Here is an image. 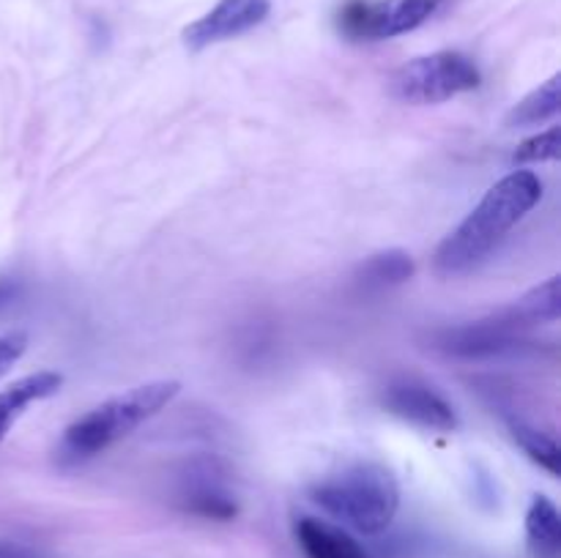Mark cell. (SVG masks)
I'll list each match as a JSON object with an SVG mask.
<instances>
[{"instance_id":"1","label":"cell","mask_w":561,"mask_h":558,"mask_svg":"<svg viewBox=\"0 0 561 558\" xmlns=\"http://www.w3.org/2000/svg\"><path fill=\"white\" fill-rule=\"evenodd\" d=\"M540 200L542 181L531 170H513L504 175L485 191L474 211L438 244L433 255L436 274L453 279L474 271Z\"/></svg>"},{"instance_id":"2","label":"cell","mask_w":561,"mask_h":558,"mask_svg":"<svg viewBox=\"0 0 561 558\" xmlns=\"http://www.w3.org/2000/svg\"><path fill=\"white\" fill-rule=\"evenodd\" d=\"M181 392L179 381H151L129 388L118 397L104 399L102 405L88 410L77 421L66 427L58 446V460L64 463H85L96 454L107 452L118 441L146 425L151 416L168 408Z\"/></svg>"},{"instance_id":"3","label":"cell","mask_w":561,"mask_h":558,"mask_svg":"<svg viewBox=\"0 0 561 558\" xmlns=\"http://www.w3.org/2000/svg\"><path fill=\"white\" fill-rule=\"evenodd\" d=\"M310 498L329 518L340 520L356 534L376 536L387 531L398 514L400 485L387 465L354 463L316 481Z\"/></svg>"},{"instance_id":"4","label":"cell","mask_w":561,"mask_h":558,"mask_svg":"<svg viewBox=\"0 0 561 558\" xmlns=\"http://www.w3.org/2000/svg\"><path fill=\"white\" fill-rule=\"evenodd\" d=\"M474 60L455 49L409 60L389 77V93L403 104H442L480 85Z\"/></svg>"},{"instance_id":"5","label":"cell","mask_w":561,"mask_h":558,"mask_svg":"<svg viewBox=\"0 0 561 558\" xmlns=\"http://www.w3.org/2000/svg\"><path fill=\"white\" fill-rule=\"evenodd\" d=\"M438 0H351L340 11V31L351 38H394L431 20Z\"/></svg>"},{"instance_id":"6","label":"cell","mask_w":561,"mask_h":558,"mask_svg":"<svg viewBox=\"0 0 561 558\" xmlns=\"http://www.w3.org/2000/svg\"><path fill=\"white\" fill-rule=\"evenodd\" d=\"M520 332L524 328L502 310L482 321L444 328L436 337V348L455 359H499V356L520 353L526 348Z\"/></svg>"},{"instance_id":"7","label":"cell","mask_w":561,"mask_h":558,"mask_svg":"<svg viewBox=\"0 0 561 558\" xmlns=\"http://www.w3.org/2000/svg\"><path fill=\"white\" fill-rule=\"evenodd\" d=\"M383 408L409 425L433 432H453L458 427V414L447 403L444 394L416 377H398L389 381L381 397Z\"/></svg>"},{"instance_id":"8","label":"cell","mask_w":561,"mask_h":558,"mask_svg":"<svg viewBox=\"0 0 561 558\" xmlns=\"http://www.w3.org/2000/svg\"><path fill=\"white\" fill-rule=\"evenodd\" d=\"M272 11V0H219L208 14L184 27V44L190 49H206L228 42L261 25Z\"/></svg>"},{"instance_id":"9","label":"cell","mask_w":561,"mask_h":558,"mask_svg":"<svg viewBox=\"0 0 561 558\" xmlns=\"http://www.w3.org/2000/svg\"><path fill=\"white\" fill-rule=\"evenodd\" d=\"M181 507L186 512L206 520H233L239 514V503L230 496L222 481V468L219 460L201 457L190 465L186 476L181 479Z\"/></svg>"},{"instance_id":"10","label":"cell","mask_w":561,"mask_h":558,"mask_svg":"<svg viewBox=\"0 0 561 558\" xmlns=\"http://www.w3.org/2000/svg\"><path fill=\"white\" fill-rule=\"evenodd\" d=\"M60 386H64V375L49 370L33 372V375H25L11 383V386H5L0 392V441L9 435V430L25 414L27 405L53 397V394L60 392Z\"/></svg>"},{"instance_id":"11","label":"cell","mask_w":561,"mask_h":558,"mask_svg":"<svg viewBox=\"0 0 561 558\" xmlns=\"http://www.w3.org/2000/svg\"><path fill=\"white\" fill-rule=\"evenodd\" d=\"M296 536L307 558H367L354 536L327 520L301 518Z\"/></svg>"},{"instance_id":"12","label":"cell","mask_w":561,"mask_h":558,"mask_svg":"<svg viewBox=\"0 0 561 558\" xmlns=\"http://www.w3.org/2000/svg\"><path fill=\"white\" fill-rule=\"evenodd\" d=\"M416 274V263L405 249H383L365 257L356 268V282L365 290H387L409 282Z\"/></svg>"},{"instance_id":"13","label":"cell","mask_w":561,"mask_h":558,"mask_svg":"<svg viewBox=\"0 0 561 558\" xmlns=\"http://www.w3.org/2000/svg\"><path fill=\"white\" fill-rule=\"evenodd\" d=\"M504 310L520 328L535 326V323H557L561 315L559 277L546 279V282L531 288L529 293H524L515 304L504 306Z\"/></svg>"},{"instance_id":"14","label":"cell","mask_w":561,"mask_h":558,"mask_svg":"<svg viewBox=\"0 0 561 558\" xmlns=\"http://www.w3.org/2000/svg\"><path fill=\"white\" fill-rule=\"evenodd\" d=\"M561 109V74L542 82L540 88L520 98L507 115V126H537L557 118Z\"/></svg>"},{"instance_id":"15","label":"cell","mask_w":561,"mask_h":558,"mask_svg":"<svg viewBox=\"0 0 561 558\" xmlns=\"http://www.w3.org/2000/svg\"><path fill=\"white\" fill-rule=\"evenodd\" d=\"M526 536L540 553H557L561 547V514L551 498H531L526 512Z\"/></svg>"},{"instance_id":"16","label":"cell","mask_w":561,"mask_h":558,"mask_svg":"<svg viewBox=\"0 0 561 558\" xmlns=\"http://www.w3.org/2000/svg\"><path fill=\"white\" fill-rule=\"evenodd\" d=\"M510 432H513L515 443H518V446L524 449L537 465H542L548 474L559 476L561 452H559V443L553 441L548 432L537 430L535 425H529V421L524 419H510Z\"/></svg>"},{"instance_id":"17","label":"cell","mask_w":561,"mask_h":558,"mask_svg":"<svg viewBox=\"0 0 561 558\" xmlns=\"http://www.w3.org/2000/svg\"><path fill=\"white\" fill-rule=\"evenodd\" d=\"M559 156H561V129L559 126H551L548 131H540V135L520 142L513 153V162H520V164L557 162Z\"/></svg>"},{"instance_id":"18","label":"cell","mask_w":561,"mask_h":558,"mask_svg":"<svg viewBox=\"0 0 561 558\" xmlns=\"http://www.w3.org/2000/svg\"><path fill=\"white\" fill-rule=\"evenodd\" d=\"M27 350V337L22 332H11V334H0V377L16 364V361L25 356Z\"/></svg>"},{"instance_id":"19","label":"cell","mask_w":561,"mask_h":558,"mask_svg":"<svg viewBox=\"0 0 561 558\" xmlns=\"http://www.w3.org/2000/svg\"><path fill=\"white\" fill-rule=\"evenodd\" d=\"M22 295V282L14 277H0V312L9 310Z\"/></svg>"},{"instance_id":"20","label":"cell","mask_w":561,"mask_h":558,"mask_svg":"<svg viewBox=\"0 0 561 558\" xmlns=\"http://www.w3.org/2000/svg\"><path fill=\"white\" fill-rule=\"evenodd\" d=\"M0 558H42L36 550L22 545H11V542H0Z\"/></svg>"}]
</instances>
